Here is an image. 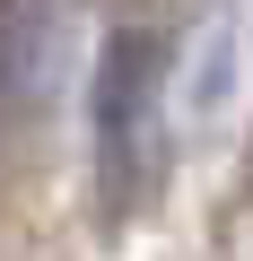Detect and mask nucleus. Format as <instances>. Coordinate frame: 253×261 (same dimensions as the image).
Here are the masks:
<instances>
[{
	"label": "nucleus",
	"instance_id": "nucleus-2",
	"mask_svg": "<svg viewBox=\"0 0 253 261\" xmlns=\"http://www.w3.org/2000/svg\"><path fill=\"white\" fill-rule=\"evenodd\" d=\"M70 44L61 18H9L0 27V87H18V96H44L53 87V53Z\"/></svg>",
	"mask_w": 253,
	"mask_h": 261
},
{
	"label": "nucleus",
	"instance_id": "nucleus-1",
	"mask_svg": "<svg viewBox=\"0 0 253 261\" xmlns=\"http://www.w3.org/2000/svg\"><path fill=\"white\" fill-rule=\"evenodd\" d=\"M157 61H166V35H140V27H122V35L105 44V70H96V130H105L113 157L131 148V122H140L149 96H157Z\"/></svg>",
	"mask_w": 253,
	"mask_h": 261
}]
</instances>
